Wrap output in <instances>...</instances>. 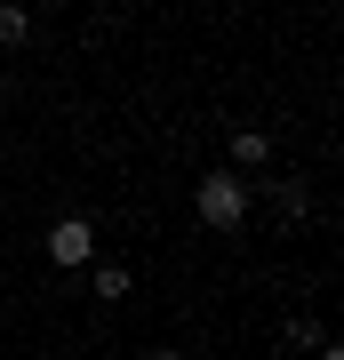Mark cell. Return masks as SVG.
Returning <instances> with one entry per match:
<instances>
[{
  "label": "cell",
  "mask_w": 344,
  "mask_h": 360,
  "mask_svg": "<svg viewBox=\"0 0 344 360\" xmlns=\"http://www.w3.org/2000/svg\"><path fill=\"white\" fill-rule=\"evenodd\" d=\"M312 360H344V352H336V345H312Z\"/></svg>",
  "instance_id": "obj_8"
},
{
  "label": "cell",
  "mask_w": 344,
  "mask_h": 360,
  "mask_svg": "<svg viewBox=\"0 0 344 360\" xmlns=\"http://www.w3.org/2000/svg\"><path fill=\"white\" fill-rule=\"evenodd\" d=\"M153 360H184V352H177V345H160V352H153Z\"/></svg>",
  "instance_id": "obj_9"
},
{
  "label": "cell",
  "mask_w": 344,
  "mask_h": 360,
  "mask_svg": "<svg viewBox=\"0 0 344 360\" xmlns=\"http://www.w3.org/2000/svg\"><path fill=\"white\" fill-rule=\"evenodd\" d=\"M49 8H72V0H49Z\"/></svg>",
  "instance_id": "obj_10"
},
{
  "label": "cell",
  "mask_w": 344,
  "mask_h": 360,
  "mask_svg": "<svg viewBox=\"0 0 344 360\" xmlns=\"http://www.w3.org/2000/svg\"><path fill=\"white\" fill-rule=\"evenodd\" d=\"M25 40H32V16L16 0H0V49H25Z\"/></svg>",
  "instance_id": "obj_6"
},
{
  "label": "cell",
  "mask_w": 344,
  "mask_h": 360,
  "mask_svg": "<svg viewBox=\"0 0 344 360\" xmlns=\"http://www.w3.org/2000/svg\"><path fill=\"white\" fill-rule=\"evenodd\" d=\"M265 200H272V217H281V224H305V217H312V193H305V184H272Z\"/></svg>",
  "instance_id": "obj_4"
},
{
  "label": "cell",
  "mask_w": 344,
  "mask_h": 360,
  "mask_svg": "<svg viewBox=\"0 0 344 360\" xmlns=\"http://www.w3.org/2000/svg\"><path fill=\"white\" fill-rule=\"evenodd\" d=\"M89 288L104 296V304H120L128 296V264H89Z\"/></svg>",
  "instance_id": "obj_5"
},
{
  "label": "cell",
  "mask_w": 344,
  "mask_h": 360,
  "mask_svg": "<svg viewBox=\"0 0 344 360\" xmlns=\"http://www.w3.org/2000/svg\"><path fill=\"white\" fill-rule=\"evenodd\" d=\"M272 160V136L265 129H232V176H248V168Z\"/></svg>",
  "instance_id": "obj_3"
},
{
  "label": "cell",
  "mask_w": 344,
  "mask_h": 360,
  "mask_svg": "<svg viewBox=\"0 0 344 360\" xmlns=\"http://www.w3.org/2000/svg\"><path fill=\"white\" fill-rule=\"evenodd\" d=\"M192 208H200L208 232H241V217H248V184L232 176V168H208V176L192 184Z\"/></svg>",
  "instance_id": "obj_1"
},
{
  "label": "cell",
  "mask_w": 344,
  "mask_h": 360,
  "mask_svg": "<svg viewBox=\"0 0 344 360\" xmlns=\"http://www.w3.org/2000/svg\"><path fill=\"white\" fill-rule=\"evenodd\" d=\"M320 345V321H312V312H296V321H288V352H312Z\"/></svg>",
  "instance_id": "obj_7"
},
{
  "label": "cell",
  "mask_w": 344,
  "mask_h": 360,
  "mask_svg": "<svg viewBox=\"0 0 344 360\" xmlns=\"http://www.w3.org/2000/svg\"><path fill=\"white\" fill-rule=\"evenodd\" d=\"M40 248H49L56 272H89V264H96V224H89V217H56Z\"/></svg>",
  "instance_id": "obj_2"
}]
</instances>
